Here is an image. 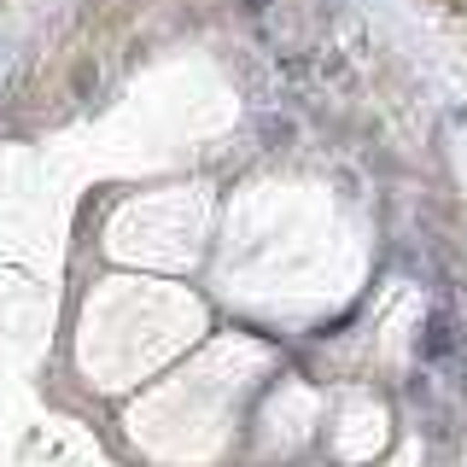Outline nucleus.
<instances>
[{"instance_id":"obj_1","label":"nucleus","mask_w":467,"mask_h":467,"mask_svg":"<svg viewBox=\"0 0 467 467\" xmlns=\"http://www.w3.org/2000/svg\"><path fill=\"white\" fill-rule=\"evenodd\" d=\"M450 345H456V316L438 310V316L427 321V333H420V357H444Z\"/></svg>"}]
</instances>
